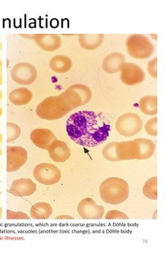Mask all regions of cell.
Wrapping results in <instances>:
<instances>
[{
	"label": "cell",
	"mask_w": 168,
	"mask_h": 253,
	"mask_svg": "<svg viewBox=\"0 0 168 253\" xmlns=\"http://www.w3.org/2000/svg\"><path fill=\"white\" fill-rule=\"evenodd\" d=\"M66 130L73 142L90 148L106 141L109 136L110 125L101 114L83 110L72 114L68 118Z\"/></svg>",
	"instance_id": "obj_1"
},
{
	"label": "cell",
	"mask_w": 168,
	"mask_h": 253,
	"mask_svg": "<svg viewBox=\"0 0 168 253\" xmlns=\"http://www.w3.org/2000/svg\"><path fill=\"white\" fill-rule=\"evenodd\" d=\"M129 186L123 179L113 177L101 182L100 195L105 203L119 205L124 203L129 197Z\"/></svg>",
	"instance_id": "obj_2"
},
{
	"label": "cell",
	"mask_w": 168,
	"mask_h": 253,
	"mask_svg": "<svg viewBox=\"0 0 168 253\" xmlns=\"http://www.w3.org/2000/svg\"><path fill=\"white\" fill-rule=\"evenodd\" d=\"M70 108L61 95L46 98L36 108V114L40 118L47 121L61 119L69 113Z\"/></svg>",
	"instance_id": "obj_3"
},
{
	"label": "cell",
	"mask_w": 168,
	"mask_h": 253,
	"mask_svg": "<svg viewBox=\"0 0 168 253\" xmlns=\"http://www.w3.org/2000/svg\"><path fill=\"white\" fill-rule=\"evenodd\" d=\"M127 53L136 60H143L150 58L156 47L150 40L143 35H131L127 39Z\"/></svg>",
	"instance_id": "obj_4"
},
{
	"label": "cell",
	"mask_w": 168,
	"mask_h": 253,
	"mask_svg": "<svg viewBox=\"0 0 168 253\" xmlns=\"http://www.w3.org/2000/svg\"><path fill=\"white\" fill-rule=\"evenodd\" d=\"M60 95L67 102L71 111L89 102L92 93L88 86L84 84H77L69 86Z\"/></svg>",
	"instance_id": "obj_5"
},
{
	"label": "cell",
	"mask_w": 168,
	"mask_h": 253,
	"mask_svg": "<svg viewBox=\"0 0 168 253\" xmlns=\"http://www.w3.org/2000/svg\"><path fill=\"white\" fill-rule=\"evenodd\" d=\"M143 127V122L138 114L127 113L118 118L116 129L121 135L129 137L137 134Z\"/></svg>",
	"instance_id": "obj_6"
},
{
	"label": "cell",
	"mask_w": 168,
	"mask_h": 253,
	"mask_svg": "<svg viewBox=\"0 0 168 253\" xmlns=\"http://www.w3.org/2000/svg\"><path fill=\"white\" fill-rule=\"evenodd\" d=\"M33 175L35 180L45 185H53L62 178L60 169L53 164L42 163L34 168Z\"/></svg>",
	"instance_id": "obj_7"
},
{
	"label": "cell",
	"mask_w": 168,
	"mask_h": 253,
	"mask_svg": "<svg viewBox=\"0 0 168 253\" xmlns=\"http://www.w3.org/2000/svg\"><path fill=\"white\" fill-rule=\"evenodd\" d=\"M10 74L12 80L22 85L33 84L37 77L36 68L28 62H20L16 64L11 70Z\"/></svg>",
	"instance_id": "obj_8"
},
{
	"label": "cell",
	"mask_w": 168,
	"mask_h": 253,
	"mask_svg": "<svg viewBox=\"0 0 168 253\" xmlns=\"http://www.w3.org/2000/svg\"><path fill=\"white\" fill-rule=\"evenodd\" d=\"M156 144L147 138H136L130 140V152L133 160H148L154 154Z\"/></svg>",
	"instance_id": "obj_9"
},
{
	"label": "cell",
	"mask_w": 168,
	"mask_h": 253,
	"mask_svg": "<svg viewBox=\"0 0 168 253\" xmlns=\"http://www.w3.org/2000/svg\"><path fill=\"white\" fill-rule=\"evenodd\" d=\"M120 70L121 72V81L125 85H136L145 80V72L139 66L134 63H124Z\"/></svg>",
	"instance_id": "obj_10"
},
{
	"label": "cell",
	"mask_w": 168,
	"mask_h": 253,
	"mask_svg": "<svg viewBox=\"0 0 168 253\" xmlns=\"http://www.w3.org/2000/svg\"><path fill=\"white\" fill-rule=\"evenodd\" d=\"M28 153L25 149L18 146L7 147V171L19 170L27 162Z\"/></svg>",
	"instance_id": "obj_11"
},
{
	"label": "cell",
	"mask_w": 168,
	"mask_h": 253,
	"mask_svg": "<svg viewBox=\"0 0 168 253\" xmlns=\"http://www.w3.org/2000/svg\"><path fill=\"white\" fill-rule=\"evenodd\" d=\"M77 211L82 219H99L104 216V208L97 205L93 199L86 198L79 203Z\"/></svg>",
	"instance_id": "obj_12"
},
{
	"label": "cell",
	"mask_w": 168,
	"mask_h": 253,
	"mask_svg": "<svg viewBox=\"0 0 168 253\" xmlns=\"http://www.w3.org/2000/svg\"><path fill=\"white\" fill-rule=\"evenodd\" d=\"M31 139L38 148L48 150L57 138L52 131L47 128H36L31 133Z\"/></svg>",
	"instance_id": "obj_13"
},
{
	"label": "cell",
	"mask_w": 168,
	"mask_h": 253,
	"mask_svg": "<svg viewBox=\"0 0 168 253\" xmlns=\"http://www.w3.org/2000/svg\"><path fill=\"white\" fill-rule=\"evenodd\" d=\"M33 39L42 50L52 52L62 47V42L58 35L36 34L33 35Z\"/></svg>",
	"instance_id": "obj_14"
},
{
	"label": "cell",
	"mask_w": 168,
	"mask_h": 253,
	"mask_svg": "<svg viewBox=\"0 0 168 253\" xmlns=\"http://www.w3.org/2000/svg\"><path fill=\"white\" fill-rule=\"evenodd\" d=\"M36 191V184L29 178L14 180L9 190L10 193L16 197H27L33 195Z\"/></svg>",
	"instance_id": "obj_15"
},
{
	"label": "cell",
	"mask_w": 168,
	"mask_h": 253,
	"mask_svg": "<svg viewBox=\"0 0 168 253\" xmlns=\"http://www.w3.org/2000/svg\"><path fill=\"white\" fill-rule=\"evenodd\" d=\"M50 158L57 163L65 162L71 156V151L67 144L62 140H57L48 149Z\"/></svg>",
	"instance_id": "obj_16"
},
{
	"label": "cell",
	"mask_w": 168,
	"mask_h": 253,
	"mask_svg": "<svg viewBox=\"0 0 168 253\" xmlns=\"http://www.w3.org/2000/svg\"><path fill=\"white\" fill-rule=\"evenodd\" d=\"M124 63H125V57L123 53H111L103 60L102 68L107 73H116L120 71Z\"/></svg>",
	"instance_id": "obj_17"
},
{
	"label": "cell",
	"mask_w": 168,
	"mask_h": 253,
	"mask_svg": "<svg viewBox=\"0 0 168 253\" xmlns=\"http://www.w3.org/2000/svg\"><path fill=\"white\" fill-rule=\"evenodd\" d=\"M73 62L69 57L64 55H57L50 60L49 66L55 73L64 74L71 69Z\"/></svg>",
	"instance_id": "obj_18"
},
{
	"label": "cell",
	"mask_w": 168,
	"mask_h": 253,
	"mask_svg": "<svg viewBox=\"0 0 168 253\" xmlns=\"http://www.w3.org/2000/svg\"><path fill=\"white\" fill-rule=\"evenodd\" d=\"M33 94L27 88H18L11 92L9 95V100L13 104L20 106L30 103L32 100Z\"/></svg>",
	"instance_id": "obj_19"
},
{
	"label": "cell",
	"mask_w": 168,
	"mask_h": 253,
	"mask_svg": "<svg viewBox=\"0 0 168 253\" xmlns=\"http://www.w3.org/2000/svg\"><path fill=\"white\" fill-rule=\"evenodd\" d=\"M104 35H81L79 37V43L81 47L88 50L97 49L104 42Z\"/></svg>",
	"instance_id": "obj_20"
},
{
	"label": "cell",
	"mask_w": 168,
	"mask_h": 253,
	"mask_svg": "<svg viewBox=\"0 0 168 253\" xmlns=\"http://www.w3.org/2000/svg\"><path fill=\"white\" fill-rule=\"evenodd\" d=\"M139 108L146 115H156L158 114V97L148 95L142 97L139 101Z\"/></svg>",
	"instance_id": "obj_21"
},
{
	"label": "cell",
	"mask_w": 168,
	"mask_h": 253,
	"mask_svg": "<svg viewBox=\"0 0 168 253\" xmlns=\"http://www.w3.org/2000/svg\"><path fill=\"white\" fill-rule=\"evenodd\" d=\"M53 213V210L49 203L39 202L35 203L31 208V217L35 219H47Z\"/></svg>",
	"instance_id": "obj_22"
},
{
	"label": "cell",
	"mask_w": 168,
	"mask_h": 253,
	"mask_svg": "<svg viewBox=\"0 0 168 253\" xmlns=\"http://www.w3.org/2000/svg\"><path fill=\"white\" fill-rule=\"evenodd\" d=\"M143 193L146 197L151 200L158 199V177H152L145 182Z\"/></svg>",
	"instance_id": "obj_23"
},
{
	"label": "cell",
	"mask_w": 168,
	"mask_h": 253,
	"mask_svg": "<svg viewBox=\"0 0 168 253\" xmlns=\"http://www.w3.org/2000/svg\"><path fill=\"white\" fill-rule=\"evenodd\" d=\"M117 143V142H112L105 146L102 150V155L106 160L110 162H120L118 158L117 149H116Z\"/></svg>",
	"instance_id": "obj_24"
},
{
	"label": "cell",
	"mask_w": 168,
	"mask_h": 253,
	"mask_svg": "<svg viewBox=\"0 0 168 253\" xmlns=\"http://www.w3.org/2000/svg\"><path fill=\"white\" fill-rule=\"evenodd\" d=\"M20 128L16 124L7 123V141L8 143L17 139L20 135Z\"/></svg>",
	"instance_id": "obj_25"
},
{
	"label": "cell",
	"mask_w": 168,
	"mask_h": 253,
	"mask_svg": "<svg viewBox=\"0 0 168 253\" xmlns=\"http://www.w3.org/2000/svg\"><path fill=\"white\" fill-rule=\"evenodd\" d=\"M147 134L151 136H158V118L155 117L149 120L145 126Z\"/></svg>",
	"instance_id": "obj_26"
},
{
	"label": "cell",
	"mask_w": 168,
	"mask_h": 253,
	"mask_svg": "<svg viewBox=\"0 0 168 253\" xmlns=\"http://www.w3.org/2000/svg\"><path fill=\"white\" fill-rule=\"evenodd\" d=\"M105 219H128V216L123 212L119 211L117 210L110 211L105 216Z\"/></svg>",
	"instance_id": "obj_27"
},
{
	"label": "cell",
	"mask_w": 168,
	"mask_h": 253,
	"mask_svg": "<svg viewBox=\"0 0 168 253\" xmlns=\"http://www.w3.org/2000/svg\"><path fill=\"white\" fill-rule=\"evenodd\" d=\"M7 219H29L30 217L25 213L21 211L14 212L12 211L7 210Z\"/></svg>",
	"instance_id": "obj_28"
},
{
	"label": "cell",
	"mask_w": 168,
	"mask_h": 253,
	"mask_svg": "<svg viewBox=\"0 0 168 253\" xmlns=\"http://www.w3.org/2000/svg\"><path fill=\"white\" fill-rule=\"evenodd\" d=\"M158 58H155L153 60L148 62L147 64V70H148L149 75L154 79H158V70H157V66H158Z\"/></svg>",
	"instance_id": "obj_29"
},
{
	"label": "cell",
	"mask_w": 168,
	"mask_h": 253,
	"mask_svg": "<svg viewBox=\"0 0 168 253\" xmlns=\"http://www.w3.org/2000/svg\"><path fill=\"white\" fill-rule=\"evenodd\" d=\"M3 90H0V116H2L3 114Z\"/></svg>",
	"instance_id": "obj_30"
},
{
	"label": "cell",
	"mask_w": 168,
	"mask_h": 253,
	"mask_svg": "<svg viewBox=\"0 0 168 253\" xmlns=\"http://www.w3.org/2000/svg\"><path fill=\"white\" fill-rule=\"evenodd\" d=\"M2 49L3 44L2 43H0V65H1V64H3Z\"/></svg>",
	"instance_id": "obj_31"
},
{
	"label": "cell",
	"mask_w": 168,
	"mask_h": 253,
	"mask_svg": "<svg viewBox=\"0 0 168 253\" xmlns=\"http://www.w3.org/2000/svg\"><path fill=\"white\" fill-rule=\"evenodd\" d=\"M3 134H0V156L3 154L2 151Z\"/></svg>",
	"instance_id": "obj_32"
},
{
	"label": "cell",
	"mask_w": 168,
	"mask_h": 253,
	"mask_svg": "<svg viewBox=\"0 0 168 253\" xmlns=\"http://www.w3.org/2000/svg\"><path fill=\"white\" fill-rule=\"evenodd\" d=\"M57 219H73V217L68 215H61L56 217Z\"/></svg>",
	"instance_id": "obj_33"
},
{
	"label": "cell",
	"mask_w": 168,
	"mask_h": 253,
	"mask_svg": "<svg viewBox=\"0 0 168 253\" xmlns=\"http://www.w3.org/2000/svg\"><path fill=\"white\" fill-rule=\"evenodd\" d=\"M2 68V64H1V65H0V84H1V85L3 84Z\"/></svg>",
	"instance_id": "obj_34"
}]
</instances>
